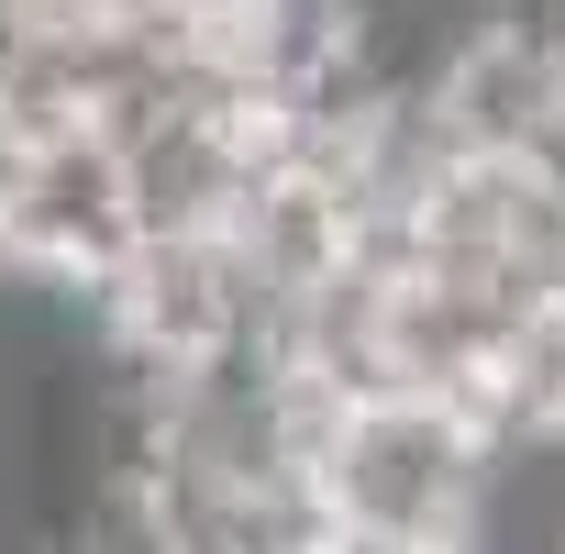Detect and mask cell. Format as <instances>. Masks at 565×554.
I'll return each mask as SVG.
<instances>
[{
	"mask_svg": "<svg viewBox=\"0 0 565 554\" xmlns=\"http://www.w3.org/2000/svg\"><path fill=\"white\" fill-rule=\"evenodd\" d=\"M145 222H134V189H122V156L111 134H67V145H34L23 167V200L0 222V266L45 277L67 300H100L111 277L134 266Z\"/></svg>",
	"mask_w": 565,
	"mask_h": 554,
	"instance_id": "cell-3",
	"label": "cell"
},
{
	"mask_svg": "<svg viewBox=\"0 0 565 554\" xmlns=\"http://www.w3.org/2000/svg\"><path fill=\"white\" fill-rule=\"evenodd\" d=\"M477 488H488V422L455 399H411V388L344 411V433L322 455L333 532L388 543V554H455L477 521Z\"/></svg>",
	"mask_w": 565,
	"mask_h": 554,
	"instance_id": "cell-1",
	"label": "cell"
},
{
	"mask_svg": "<svg viewBox=\"0 0 565 554\" xmlns=\"http://www.w3.org/2000/svg\"><path fill=\"white\" fill-rule=\"evenodd\" d=\"M488 444H565V300H543L532 322H521V344H510V366H499V388H488Z\"/></svg>",
	"mask_w": 565,
	"mask_h": 554,
	"instance_id": "cell-5",
	"label": "cell"
},
{
	"mask_svg": "<svg viewBox=\"0 0 565 554\" xmlns=\"http://www.w3.org/2000/svg\"><path fill=\"white\" fill-rule=\"evenodd\" d=\"M100 333H111V355H134V366L189 388L211 366L266 355L277 344V300L255 289V266H244L233 233H156L100 289Z\"/></svg>",
	"mask_w": 565,
	"mask_h": 554,
	"instance_id": "cell-2",
	"label": "cell"
},
{
	"mask_svg": "<svg viewBox=\"0 0 565 554\" xmlns=\"http://www.w3.org/2000/svg\"><path fill=\"white\" fill-rule=\"evenodd\" d=\"M455 554H565V444H488V488Z\"/></svg>",
	"mask_w": 565,
	"mask_h": 554,
	"instance_id": "cell-4",
	"label": "cell"
}]
</instances>
